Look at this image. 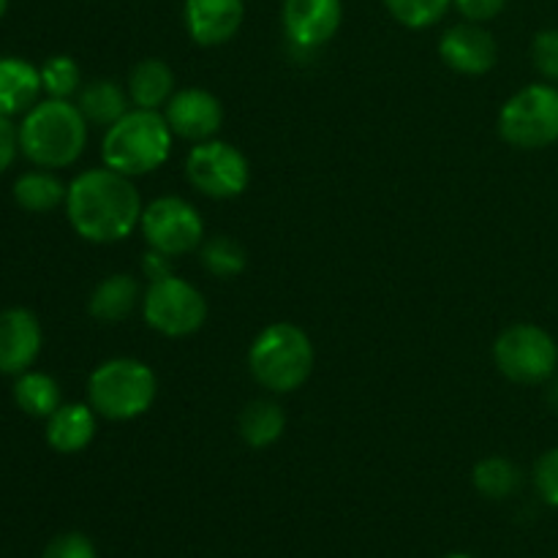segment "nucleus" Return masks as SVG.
<instances>
[{
    "mask_svg": "<svg viewBox=\"0 0 558 558\" xmlns=\"http://www.w3.org/2000/svg\"><path fill=\"white\" fill-rule=\"evenodd\" d=\"M14 401L25 414L44 420H49L63 407L60 385L49 374H41V371H25V374H20V379L14 385Z\"/></svg>",
    "mask_w": 558,
    "mask_h": 558,
    "instance_id": "4be33fe9",
    "label": "nucleus"
},
{
    "mask_svg": "<svg viewBox=\"0 0 558 558\" xmlns=\"http://www.w3.org/2000/svg\"><path fill=\"white\" fill-rule=\"evenodd\" d=\"M140 303L142 294L136 278L125 276V272H114V276L104 278L93 289L87 311H90L93 319L104 322V325H114V322H123Z\"/></svg>",
    "mask_w": 558,
    "mask_h": 558,
    "instance_id": "6ab92c4d",
    "label": "nucleus"
},
{
    "mask_svg": "<svg viewBox=\"0 0 558 558\" xmlns=\"http://www.w3.org/2000/svg\"><path fill=\"white\" fill-rule=\"evenodd\" d=\"M281 22L298 52H316L332 41L343 22L341 0H283Z\"/></svg>",
    "mask_w": 558,
    "mask_h": 558,
    "instance_id": "9b49d317",
    "label": "nucleus"
},
{
    "mask_svg": "<svg viewBox=\"0 0 558 558\" xmlns=\"http://www.w3.org/2000/svg\"><path fill=\"white\" fill-rule=\"evenodd\" d=\"M245 16V0H185L183 22L191 41L221 47L238 36Z\"/></svg>",
    "mask_w": 558,
    "mask_h": 558,
    "instance_id": "4468645a",
    "label": "nucleus"
},
{
    "mask_svg": "<svg viewBox=\"0 0 558 558\" xmlns=\"http://www.w3.org/2000/svg\"><path fill=\"white\" fill-rule=\"evenodd\" d=\"M76 107L87 123L109 129L129 112V90H123L114 80H93L80 87Z\"/></svg>",
    "mask_w": 558,
    "mask_h": 558,
    "instance_id": "aec40b11",
    "label": "nucleus"
},
{
    "mask_svg": "<svg viewBox=\"0 0 558 558\" xmlns=\"http://www.w3.org/2000/svg\"><path fill=\"white\" fill-rule=\"evenodd\" d=\"M494 363L515 385H545L558 368V343L543 327L518 322L496 338Z\"/></svg>",
    "mask_w": 558,
    "mask_h": 558,
    "instance_id": "0eeeda50",
    "label": "nucleus"
},
{
    "mask_svg": "<svg viewBox=\"0 0 558 558\" xmlns=\"http://www.w3.org/2000/svg\"><path fill=\"white\" fill-rule=\"evenodd\" d=\"M499 134L518 150H543L558 142V85L534 82L507 98L499 112Z\"/></svg>",
    "mask_w": 558,
    "mask_h": 558,
    "instance_id": "423d86ee",
    "label": "nucleus"
},
{
    "mask_svg": "<svg viewBox=\"0 0 558 558\" xmlns=\"http://www.w3.org/2000/svg\"><path fill=\"white\" fill-rule=\"evenodd\" d=\"M16 150H20V131L14 129L11 118L0 114V174L11 167V161L16 158Z\"/></svg>",
    "mask_w": 558,
    "mask_h": 558,
    "instance_id": "2f4dec72",
    "label": "nucleus"
},
{
    "mask_svg": "<svg viewBox=\"0 0 558 558\" xmlns=\"http://www.w3.org/2000/svg\"><path fill=\"white\" fill-rule=\"evenodd\" d=\"M158 392L150 365L134 357H114L98 365L87 379V401L93 412L112 423H129L153 407Z\"/></svg>",
    "mask_w": 558,
    "mask_h": 558,
    "instance_id": "39448f33",
    "label": "nucleus"
},
{
    "mask_svg": "<svg viewBox=\"0 0 558 558\" xmlns=\"http://www.w3.org/2000/svg\"><path fill=\"white\" fill-rule=\"evenodd\" d=\"M41 87L49 98H71L82 87V69L69 54H54L41 65Z\"/></svg>",
    "mask_w": 558,
    "mask_h": 558,
    "instance_id": "a878e982",
    "label": "nucleus"
},
{
    "mask_svg": "<svg viewBox=\"0 0 558 558\" xmlns=\"http://www.w3.org/2000/svg\"><path fill=\"white\" fill-rule=\"evenodd\" d=\"M41 352V325L27 308L0 311V374L20 376L31 371Z\"/></svg>",
    "mask_w": 558,
    "mask_h": 558,
    "instance_id": "2eb2a0df",
    "label": "nucleus"
},
{
    "mask_svg": "<svg viewBox=\"0 0 558 558\" xmlns=\"http://www.w3.org/2000/svg\"><path fill=\"white\" fill-rule=\"evenodd\" d=\"M534 485H537V494L543 496L545 505L558 507V447L543 452V458L534 466Z\"/></svg>",
    "mask_w": 558,
    "mask_h": 558,
    "instance_id": "c85d7f7f",
    "label": "nucleus"
},
{
    "mask_svg": "<svg viewBox=\"0 0 558 558\" xmlns=\"http://www.w3.org/2000/svg\"><path fill=\"white\" fill-rule=\"evenodd\" d=\"M41 69L22 58H0V114L31 112L41 96Z\"/></svg>",
    "mask_w": 558,
    "mask_h": 558,
    "instance_id": "dca6fc26",
    "label": "nucleus"
},
{
    "mask_svg": "<svg viewBox=\"0 0 558 558\" xmlns=\"http://www.w3.org/2000/svg\"><path fill=\"white\" fill-rule=\"evenodd\" d=\"M185 178L210 199H234L248 189L251 167L234 145L207 140L196 142L185 156Z\"/></svg>",
    "mask_w": 558,
    "mask_h": 558,
    "instance_id": "1a4fd4ad",
    "label": "nucleus"
},
{
    "mask_svg": "<svg viewBox=\"0 0 558 558\" xmlns=\"http://www.w3.org/2000/svg\"><path fill=\"white\" fill-rule=\"evenodd\" d=\"M548 403H550V409L558 414V379H554L548 385Z\"/></svg>",
    "mask_w": 558,
    "mask_h": 558,
    "instance_id": "72a5a7b5",
    "label": "nucleus"
},
{
    "mask_svg": "<svg viewBox=\"0 0 558 558\" xmlns=\"http://www.w3.org/2000/svg\"><path fill=\"white\" fill-rule=\"evenodd\" d=\"M472 483L485 499H507L521 488V469L501 456L483 458L474 466Z\"/></svg>",
    "mask_w": 558,
    "mask_h": 558,
    "instance_id": "b1692460",
    "label": "nucleus"
},
{
    "mask_svg": "<svg viewBox=\"0 0 558 558\" xmlns=\"http://www.w3.org/2000/svg\"><path fill=\"white\" fill-rule=\"evenodd\" d=\"M202 265L218 278H234L245 270V251L232 238H213L202 248Z\"/></svg>",
    "mask_w": 558,
    "mask_h": 558,
    "instance_id": "bb28decb",
    "label": "nucleus"
},
{
    "mask_svg": "<svg viewBox=\"0 0 558 558\" xmlns=\"http://www.w3.org/2000/svg\"><path fill=\"white\" fill-rule=\"evenodd\" d=\"M314 343L292 322L267 325L248 349V371L265 390L287 396L300 390L314 371Z\"/></svg>",
    "mask_w": 558,
    "mask_h": 558,
    "instance_id": "20e7f679",
    "label": "nucleus"
},
{
    "mask_svg": "<svg viewBox=\"0 0 558 558\" xmlns=\"http://www.w3.org/2000/svg\"><path fill=\"white\" fill-rule=\"evenodd\" d=\"M163 120L174 136L196 145V142L216 140L223 123V107L210 90L185 87L169 98V104L163 107Z\"/></svg>",
    "mask_w": 558,
    "mask_h": 558,
    "instance_id": "f8f14e48",
    "label": "nucleus"
},
{
    "mask_svg": "<svg viewBox=\"0 0 558 558\" xmlns=\"http://www.w3.org/2000/svg\"><path fill=\"white\" fill-rule=\"evenodd\" d=\"M172 256L161 254V251H147L145 259H142V270H145V276L150 278V281H158V278H167L172 276Z\"/></svg>",
    "mask_w": 558,
    "mask_h": 558,
    "instance_id": "473e14b6",
    "label": "nucleus"
},
{
    "mask_svg": "<svg viewBox=\"0 0 558 558\" xmlns=\"http://www.w3.org/2000/svg\"><path fill=\"white\" fill-rule=\"evenodd\" d=\"M5 9H9V0H0V20H3Z\"/></svg>",
    "mask_w": 558,
    "mask_h": 558,
    "instance_id": "f704fd0d",
    "label": "nucleus"
},
{
    "mask_svg": "<svg viewBox=\"0 0 558 558\" xmlns=\"http://www.w3.org/2000/svg\"><path fill=\"white\" fill-rule=\"evenodd\" d=\"M447 558H472V556H466V554H452V556H447Z\"/></svg>",
    "mask_w": 558,
    "mask_h": 558,
    "instance_id": "c9c22d12",
    "label": "nucleus"
},
{
    "mask_svg": "<svg viewBox=\"0 0 558 558\" xmlns=\"http://www.w3.org/2000/svg\"><path fill=\"white\" fill-rule=\"evenodd\" d=\"M287 428V417H283L281 407L272 401H251L248 407L240 412L238 430L243 436V441L254 450H265L272 447L283 436Z\"/></svg>",
    "mask_w": 558,
    "mask_h": 558,
    "instance_id": "412c9836",
    "label": "nucleus"
},
{
    "mask_svg": "<svg viewBox=\"0 0 558 558\" xmlns=\"http://www.w3.org/2000/svg\"><path fill=\"white\" fill-rule=\"evenodd\" d=\"M140 229L153 251L185 256L205 238V221L191 202L180 196H158L142 210Z\"/></svg>",
    "mask_w": 558,
    "mask_h": 558,
    "instance_id": "9d476101",
    "label": "nucleus"
},
{
    "mask_svg": "<svg viewBox=\"0 0 558 558\" xmlns=\"http://www.w3.org/2000/svg\"><path fill=\"white\" fill-rule=\"evenodd\" d=\"M172 129L156 109H129L114 125H109L101 142L104 167L140 178L156 172L172 153Z\"/></svg>",
    "mask_w": 558,
    "mask_h": 558,
    "instance_id": "7ed1b4c3",
    "label": "nucleus"
},
{
    "mask_svg": "<svg viewBox=\"0 0 558 558\" xmlns=\"http://www.w3.org/2000/svg\"><path fill=\"white\" fill-rule=\"evenodd\" d=\"M452 5L458 9V14L466 16V22L483 25V22H490L505 11L507 0H452Z\"/></svg>",
    "mask_w": 558,
    "mask_h": 558,
    "instance_id": "7c9ffc66",
    "label": "nucleus"
},
{
    "mask_svg": "<svg viewBox=\"0 0 558 558\" xmlns=\"http://www.w3.org/2000/svg\"><path fill=\"white\" fill-rule=\"evenodd\" d=\"M385 5L398 25L409 31H425L450 11L452 0H385Z\"/></svg>",
    "mask_w": 558,
    "mask_h": 558,
    "instance_id": "393cba45",
    "label": "nucleus"
},
{
    "mask_svg": "<svg viewBox=\"0 0 558 558\" xmlns=\"http://www.w3.org/2000/svg\"><path fill=\"white\" fill-rule=\"evenodd\" d=\"M96 436V412L90 403H63L47 420V445L60 456L82 452Z\"/></svg>",
    "mask_w": 558,
    "mask_h": 558,
    "instance_id": "f3484780",
    "label": "nucleus"
},
{
    "mask_svg": "<svg viewBox=\"0 0 558 558\" xmlns=\"http://www.w3.org/2000/svg\"><path fill=\"white\" fill-rule=\"evenodd\" d=\"M439 58L447 69L466 76L488 74L499 60V44L480 22L452 25L439 41Z\"/></svg>",
    "mask_w": 558,
    "mask_h": 558,
    "instance_id": "ddd939ff",
    "label": "nucleus"
},
{
    "mask_svg": "<svg viewBox=\"0 0 558 558\" xmlns=\"http://www.w3.org/2000/svg\"><path fill=\"white\" fill-rule=\"evenodd\" d=\"M41 558H98L96 548H93L90 539L80 532H65L58 534L52 543L44 548Z\"/></svg>",
    "mask_w": 558,
    "mask_h": 558,
    "instance_id": "c756f323",
    "label": "nucleus"
},
{
    "mask_svg": "<svg viewBox=\"0 0 558 558\" xmlns=\"http://www.w3.org/2000/svg\"><path fill=\"white\" fill-rule=\"evenodd\" d=\"M142 314L147 327L167 338H189L207 322V300L194 283L178 276L150 281L142 294Z\"/></svg>",
    "mask_w": 558,
    "mask_h": 558,
    "instance_id": "6e6552de",
    "label": "nucleus"
},
{
    "mask_svg": "<svg viewBox=\"0 0 558 558\" xmlns=\"http://www.w3.org/2000/svg\"><path fill=\"white\" fill-rule=\"evenodd\" d=\"M142 210L145 205L131 178L109 167L76 174L65 194V216L87 243H120L140 227Z\"/></svg>",
    "mask_w": 558,
    "mask_h": 558,
    "instance_id": "f257e3e1",
    "label": "nucleus"
},
{
    "mask_svg": "<svg viewBox=\"0 0 558 558\" xmlns=\"http://www.w3.org/2000/svg\"><path fill=\"white\" fill-rule=\"evenodd\" d=\"M16 131L22 156L41 169L71 167L87 145V120L69 98L38 101Z\"/></svg>",
    "mask_w": 558,
    "mask_h": 558,
    "instance_id": "f03ea898",
    "label": "nucleus"
},
{
    "mask_svg": "<svg viewBox=\"0 0 558 558\" xmlns=\"http://www.w3.org/2000/svg\"><path fill=\"white\" fill-rule=\"evenodd\" d=\"M532 63L548 82L558 85V31H539L532 41Z\"/></svg>",
    "mask_w": 558,
    "mask_h": 558,
    "instance_id": "cd10ccee",
    "label": "nucleus"
},
{
    "mask_svg": "<svg viewBox=\"0 0 558 558\" xmlns=\"http://www.w3.org/2000/svg\"><path fill=\"white\" fill-rule=\"evenodd\" d=\"M174 96V71L167 60L147 58L131 69L129 98L140 109H163Z\"/></svg>",
    "mask_w": 558,
    "mask_h": 558,
    "instance_id": "a211bd4d",
    "label": "nucleus"
},
{
    "mask_svg": "<svg viewBox=\"0 0 558 558\" xmlns=\"http://www.w3.org/2000/svg\"><path fill=\"white\" fill-rule=\"evenodd\" d=\"M69 185L52 172H25L14 183V202L27 213H49L65 205Z\"/></svg>",
    "mask_w": 558,
    "mask_h": 558,
    "instance_id": "5701e85b",
    "label": "nucleus"
}]
</instances>
